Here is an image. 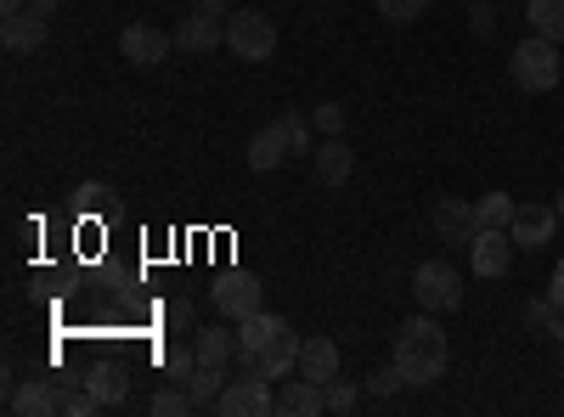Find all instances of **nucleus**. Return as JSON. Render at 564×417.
<instances>
[{"label": "nucleus", "mask_w": 564, "mask_h": 417, "mask_svg": "<svg viewBox=\"0 0 564 417\" xmlns=\"http://www.w3.org/2000/svg\"><path fill=\"white\" fill-rule=\"evenodd\" d=\"M294 153H289V135H282V124L271 119V124H260L254 135H249V169L254 175H271V169H282Z\"/></svg>", "instance_id": "4468645a"}, {"label": "nucleus", "mask_w": 564, "mask_h": 417, "mask_svg": "<svg viewBox=\"0 0 564 417\" xmlns=\"http://www.w3.org/2000/svg\"><path fill=\"white\" fill-rule=\"evenodd\" d=\"M209 294H215V316H226V321H243V316L265 310V283L254 271H220Z\"/></svg>", "instance_id": "39448f33"}, {"label": "nucleus", "mask_w": 564, "mask_h": 417, "mask_svg": "<svg viewBox=\"0 0 564 417\" xmlns=\"http://www.w3.org/2000/svg\"><path fill=\"white\" fill-rule=\"evenodd\" d=\"M276 411H282V417H327V395H322V384L294 378L289 389L276 395Z\"/></svg>", "instance_id": "a211bd4d"}, {"label": "nucleus", "mask_w": 564, "mask_h": 417, "mask_svg": "<svg viewBox=\"0 0 564 417\" xmlns=\"http://www.w3.org/2000/svg\"><path fill=\"white\" fill-rule=\"evenodd\" d=\"M193 321H198V305L193 299H170L164 305V328H193Z\"/></svg>", "instance_id": "72a5a7b5"}, {"label": "nucleus", "mask_w": 564, "mask_h": 417, "mask_svg": "<svg viewBox=\"0 0 564 417\" xmlns=\"http://www.w3.org/2000/svg\"><path fill=\"white\" fill-rule=\"evenodd\" d=\"M276 124H282V135H289V153H316V147H311V130H316V124H311L305 113H276Z\"/></svg>", "instance_id": "cd10ccee"}, {"label": "nucleus", "mask_w": 564, "mask_h": 417, "mask_svg": "<svg viewBox=\"0 0 564 417\" xmlns=\"http://www.w3.org/2000/svg\"><path fill=\"white\" fill-rule=\"evenodd\" d=\"M423 12H430V0H379V18L390 23H417Z\"/></svg>", "instance_id": "c756f323"}, {"label": "nucleus", "mask_w": 564, "mask_h": 417, "mask_svg": "<svg viewBox=\"0 0 564 417\" xmlns=\"http://www.w3.org/2000/svg\"><path fill=\"white\" fill-rule=\"evenodd\" d=\"M85 384L97 389L102 406H124V400H130V373H119V366H97V373H90Z\"/></svg>", "instance_id": "5701e85b"}, {"label": "nucleus", "mask_w": 564, "mask_h": 417, "mask_svg": "<svg viewBox=\"0 0 564 417\" xmlns=\"http://www.w3.org/2000/svg\"><path fill=\"white\" fill-rule=\"evenodd\" d=\"M90 411H102L97 389H90V384H68L63 389V417H90Z\"/></svg>", "instance_id": "c85d7f7f"}, {"label": "nucleus", "mask_w": 564, "mask_h": 417, "mask_svg": "<svg viewBox=\"0 0 564 417\" xmlns=\"http://www.w3.org/2000/svg\"><path fill=\"white\" fill-rule=\"evenodd\" d=\"M215 411H220V417H265V411H276L271 378H260V373H243V378H226V389H220Z\"/></svg>", "instance_id": "0eeeda50"}, {"label": "nucleus", "mask_w": 564, "mask_h": 417, "mask_svg": "<svg viewBox=\"0 0 564 417\" xmlns=\"http://www.w3.org/2000/svg\"><path fill=\"white\" fill-rule=\"evenodd\" d=\"M513 231H502V226H480V238L468 243V265H475L480 276H502L508 265H513Z\"/></svg>", "instance_id": "9d476101"}, {"label": "nucleus", "mask_w": 564, "mask_h": 417, "mask_svg": "<svg viewBox=\"0 0 564 417\" xmlns=\"http://www.w3.org/2000/svg\"><path fill=\"white\" fill-rule=\"evenodd\" d=\"M0 40H7V52H40V45H45V18L34 7L0 18Z\"/></svg>", "instance_id": "f3484780"}, {"label": "nucleus", "mask_w": 564, "mask_h": 417, "mask_svg": "<svg viewBox=\"0 0 564 417\" xmlns=\"http://www.w3.org/2000/svg\"><path fill=\"white\" fill-rule=\"evenodd\" d=\"M475 209H480V226H502V231H508V226H513V209H520V204H513L508 193H486Z\"/></svg>", "instance_id": "bb28decb"}, {"label": "nucleus", "mask_w": 564, "mask_h": 417, "mask_svg": "<svg viewBox=\"0 0 564 417\" xmlns=\"http://www.w3.org/2000/svg\"><path fill=\"white\" fill-rule=\"evenodd\" d=\"M311 124H316L322 135H345V108H339V102H316Z\"/></svg>", "instance_id": "7c9ffc66"}, {"label": "nucleus", "mask_w": 564, "mask_h": 417, "mask_svg": "<svg viewBox=\"0 0 564 417\" xmlns=\"http://www.w3.org/2000/svg\"><path fill=\"white\" fill-rule=\"evenodd\" d=\"M12 12H29V0H0V18H12Z\"/></svg>", "instance_id": "58836bf2"}, {"label": "nucleus", "mask_w": 564, "mask_h": 417, "mask_svg": "<svg viewBox=\"0 0 564 417\" xmlns=\"http://www.w3.org/2000/svg\"><path fill=\"white\" fill-rule=\"evenodd\" d=\"M170 45H175V34H164V29H153V23H130V29L119 34V52H124L130 68H159V63L170 57Z\"/></svg>", "instance_id": "6e6552de"}, {"label": "nucleus", "mask_w": 564, "mask_h": 417, "mask_svg": "<svg viewBox=\"0 0 564 417\" xmlns=\"http://www.w3.org/2000/svg\"><path fill=\"white\" fill-rule=\"evenodd\" d=\"M547 294H553V299L564 305V260H558V271H553V288H547Z\"/></svg>", "instance_id": "e433bc0d"}, {"label": "nucleus", "mask_w": 564, "mask_h": 417, "mask_svg": "<svg viewBox=\"0 0 564 417\" xmlns=\"http://www.w3.org/2000/svg\"><path fill=\"white\" fill-rule=\"evenodd\" d=\"M446 361H452V350H446V333H441L435 310H417V316H406L395 328V366H401L406 384L446 378Z\"/></svg>", "instance_id": "f03ea898"}, {"label": "nucleus", "mask_w": 564, "mask_h": 417, "mask_svg": "<svg viewBox=\"0 0 564 417\" xmlns=\"http://www.w3.org/2000/svg\"><path fill=\"white\" fill-rule=\"evenodd\" d=\"M7 406L18 417H52V411H63V389H57V378H23L7 395Z\"/></svg>", "instance_id": "ddd939ff"}, {"label": "nucleus", "mask_w": 564, "mask_h": 417, "mask_svg": "<svg viewBox=\"0 0 564 417\" xmlns=\"http://www.w3.org/2000/svg\"><path fill=\"white\" fill-rule=\"evenodd\" d=\"M170 34H175V52H193V57H209L215 45H226V23L204 18V12H186Z\"/></svg>", "instance_id": "9b49d317"}, {"label": "nucleus", "mask_w": 564, "mask_h": 417, "mask_svg": "<svg viewBox=\"0 0 564 417\" xmlns=\"http://www.w3.org/2000/svg\"><path fill=\"white\" fill-rule=\"evenodd\" d=\"M29 7H34V12H40V18H52V12H57V7H63V0H29Z\"/></svg>", "instance_id": "4c0bfd02"}, {"label": "nucleus", "mask_w": 564, "mask_h": 417, "mask_svg": "<svg viewBox=\"0 0 564 417\" xmlns=\"http://www.w3.org/2000/svg\"><path fill=\"white\" fill-rule=\"evenodd\" d=\"M193 350H198V366H226V361H238V333L198 328V333H193Z\"/></svg>", "instance_id": "aec40b11"}, {"label": "nucleus", "mask_w": 564, "mask_h": 417, "mask_svg": "<svg viewBox=\"0 0 564 417\" xmlns=\"http://www.w3.org/2000/svg\"><path fill=\"white\" fill-rule=\"evenodd\" d=\"M322 395H327V417H350V411L361 406V389H356L350 378H327Z\"/></svg>", "instance_id": "393cba45"}, {"label": "nucleus", "mask_w": 564, "mask_h": 417, "mask_svg": "<svg viewBox=\"0 0 564 417\" xmlns=\"http://www.w3.org/2000/svg\"><path fill=\"white\" fill-rule=\"evenodd\" d=\"M300 333H294V321L289 316H276V310H254L238 321V366L243 373H260V378H282V373H294L300 366Z\"/></svg>", "instance_id": "f257e3e1"}, {"label": "nucleus", "mask_w": 564, "mask_h": 417, "mask_svg": "<svg viewBox=\"0 0 564 417\" xmlns=\"http://www.w3.org/2000/svg\"><path fill=\"white\" fill-rule=\"evenodd\" d=\"M300 378L311 384H327V378H339V344L334 339H305L300 344V366H294Z\"/></svg>", "instance_id": "dca6fc26"}, {"label": "nucleus", "mask_w": 564, "mask_h": 417, "mask_svg": "<svg viewBox=\"0 0 564 417\" xmlns=\"http://www.w3.org/2000/svg\"><path fill=\"white\" fill-rule=\"evenodd\" d=\"M468 7H475V0H468Z\"/></svg>", "instance_id": "79ce46f5"}, {"label": "nucleus", "mask_w": 564, "mask_h": 417, "mask_svg": "<svg viewBox=\"0 0 564 417\" xmlns=\"http://www.w3.org/2000/svg\"><path fill=\"white\" fill-rule=\"evenodd\" d=\"M508 79L520 85L525 97H547V90H558V79H564L558 45L547 34H525L520 45H513V57H508Z\"/></svg>", "instance_id": "7ed1b4c3"}, {"label": "nucleus", "mask_w": 564, "mask_h": 417, "mask_svg": "<svg viewBox=\"0 0 564 417\" xmlns=\"http://www.w3.org/2000/svg\"><path fill=\"white\" fill-rule=\"evenodd\" d=\"M525 328L542 333V339H553V344H564V305H558L553 294H536V299L525 305Z\"/></svg>", "instance_id": "6ab92c4d"}, {"label": "nucleus", "mask_w": 564, "mask_h": 417, "mask_svg": "<svg viewBox=\"0 0 564 417\" xmlns=\"http://www.w3.org/2000/svg\"><path fill=\"white\" fill-rule=\"evenodd\" d=\"M220 389H226V366H198V373L186 378V395H193V406H198V411H215Z\"/></svg>", "instance_id": "412c9836"}, {"label": "nucleus", "mask_w": 564, "mask_h": 417, "mask_svg": "<svg viewBox=\"0 0 564 417\" xmlns=\"http://www.w3.org/2000/svg\"><path fill=\"white\" fill-rule=\"evenodd\" d=\"M159 366H164V378H170V384H186V378L198 373V350H186V344H164V350H159Z\"/></svg>", "instance_id": "b1692460"}, {"label": "nucleus", "mask_w": 564, "mask_h": 417, "mask_svg": "<svg viewBox=\"0 0 564 417\" xmlns=\"http://www.w3.org/2000/svg\"><path fill=\"white\" fill-rule=\"evenodd\" d=\"M558 373H564V350H558Z\"/></svg>", "instance_id": "a19ab883"}, {"label": "nucleus", "mask_w": 564, "mask_h": 417, "mask_svg": "<svg viewBox=\"0 0 564 417\" xmlns=\"http://www.w3.org/2000/svg\"><path fill=\"white\" fill-rule=\"evenodd\" d=\"M148 406H153V417H186V411H198L193 395H186V384H164Z\"/></svg>", "instance_id": "a878e982"}, {"label": "nucleus", "mask_w": 564, "mask_h": 417, "mask_svg": "<svg viewBox=\"0 0 564 417\" xmlns=\"http://www.w3.org/2000/svg\"><path fill=\"white\" fill-rule=\"evenodd\" d=\"M435 231H441L446 249H468V243L480 238V209L463 204V198H441L435 204Z\"/></svg>", "instance_id": "1a4fd4ad"}, {"label": "nucleus", "mask_w": 564, "mask_h": 417, "mask_svg": "<svg viewBox=\"0 0 564 417\" xmlns=\"http://www.w3.org/2000/svg\"><path fill=\"white\" fill-rule=\"evenodd\" d=\"M553 226H558L553 204H520L508 231H513V243H520V249H542V243H553Z\"/></svg>", "instance_id": "f8f14e48"}, {"label": "nucleus", "mask_w": 564, "mask_h": 417, "mask_svg": "<svg viewBox=\"0 0 564 417\" xmlns=\"http://www.w3.org/2000/svg\"><path fill=\"white\" fill-rule=\"evenodd\" d=\"M186 12H204V18H231V0H193Z\"/></svg>", "instance_id": "c9c22d12"}, {"label": "nucleus", "mask_w": 564, "mask_h": 417, "mask_svg": "<svg viewBox=\"0 0 564 417\" xmlns=\"http://www.w3.org/2000/svg\"><path fill=\"white\" fill-rule=\"evenodd\" d=\"M406 378H401V366L390 361V366H379V373H372V384H367V395H379V400H390L395 389H401Z\"/></svg>", "instance_id": "2f4dec72"}, {"label": "nucleus", "mask_w": 564, "mask_h": 417, "mask_svg": "<svg viewBox=\"0 0 564 417\" xmlns=\"http://www.w3.org/2000/svg\"><path fill=\"white\" fill-rule=\"evenodd\" d=\"M311 158H316V180H322V187H345L350 169H356V153H350L345 135H327V142H322Z\"/></svg>", "instance_id": "2eb2a0df"}, {"label": "nucleus", "mask_w": 564, "mask_h": 417, "mask_svg": "<svg viewBox=\"0 0 564 417\" xmlns=\"http://www.w3.org/2000/svg\"><path fill=\"white\" fill-rule=\"evenodd\" d=\"M553 209H558V220H564V193H558V198H553Z\"/></svg>", "instance_id": "ea45409f"}, {"label": "nucleus", "mask_w": 564, "mask_h": 417, "mask_svg": "<svg viewBox=\"0 0 564 417\" xmlns=\"http://www.w3.org/2000/svg\"><path fill=\"white\" fill-rule=\"evenodd\" d=\"M412 299L423 310H435V316H452L463 305V271L452 260H423L412 271Z\"/></svg>", "instance_id": "20e7f679"}, {"label": "nucleus", "mask_w": 564, "mask_h": 417, "mask_svg": "<svg viewBox=\"0 0 564 417\" xmlns=\"http://www.w3.org/2000/svg\"><path fill=\"white\" fill-rule=\"evenodd\" d=\"M468 29H475L480 40L497 34V12H491V0H475V12H468Z\"/></svg>", "instance_id": "f704fd0d"}, {"label": "nucleus", "mask_w": 564, "mask_h": 417, "mask_svg": "<svg viewBox=\"0 0 564 417\" xmlns=\"http://www.w3.org/2000/svg\"><path fill=\"white\" fill-rule=\"evenodd\" d=\"M525 18H531V34H547L553 45H564V0H531Z\"/></svg>", "instance_id": "4be33fe9"}, {"label": "nucleus", "mask_w": 564, "mask_h": 417, "mask_svg": "<svg viewBox=\"0 0 564 417\" xmlns=\"http://www.w3.org/2000/svg\"><path fill=\"white\" fill-rule=\"evenodd\" d=\"M226 45H231V57H243V63H265L276 52V23L260 18V12H231L226 18Z\"/></svg>", "instance_id": "423d86ee"}, {"label": "nucleus", "mask_w": 564, "mask_h": 417, "mask_svg": "<svg viewBox=\"0 0 564 417\" xmlns=\"http://www.w3.org/2000/svg\"><path fill=\"white\" fill-rule=\"evenodd\" d=\"M74 198H79V209H108L113 204V187H108V180H85Z\"/></svg>", "instance_id": "473e14b6"}]
</instances>
